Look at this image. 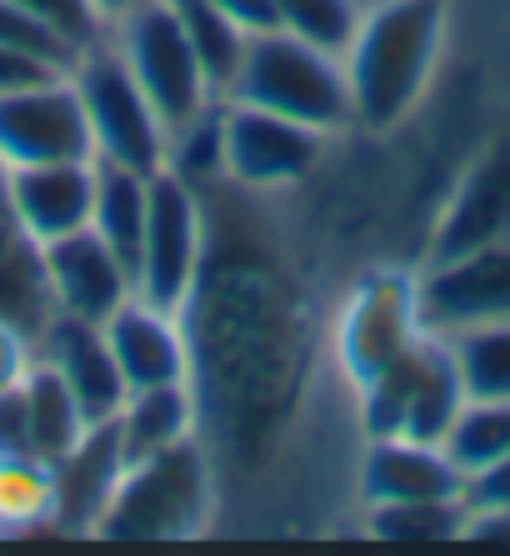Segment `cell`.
Here are the masks:
<instances>
[{
    "label": "cell",
    "mask_w": 510,
    "mask_h": 556,
    "mask_svg": "<svg viewBox=\"0 0 510 556\" xmlns=\"http://www.w3.org/2000/svg\"><path fill=\"white\" fill-rule=\"evenodd\" d=\"M95 5H101V15H105V21H111V26H115L120 15H130V11H136V5H145V0H95Z\"/></svg>",
    "instance_id": "f35d334b"
},
{
    "label": "cell",
    "mask_w": 510,
    "mask_h": 556,
    "mask_svg": "<svg viewBox=\"0 0 510 556\" xmlns=\"http://www.w3.org/2000/svg\"><path fill=\"white\" fill-rule=\"evenodd\" d=\"M71 80H76L80 105H86L95 161L145 170V176L166 166L170 130H166V121H161V111H155V101L141 91V80L130 76L126 55L115 51L111 36H105L101 46L80 51Z\"/></svg>",
    "instance_id": "8992f818"
},
{
    "label": "cell",
    "mask_w": 510,
    "mask_h": 556,
    "mask_svg": "<svg viewBox=\"0 0 510 556\" xmlns=\"http://www.w3.org/2000/svg\"><path fill=\"white\" fill-rule=\"evenodd\" d=\"M115 437H120V456L126 462H141L166 446L201 437V406H195L191 381H176V387H145L130 391L120 416H115Z\"/></svg>",
    "instance_id": "44dd1931"
},
{
    "label": "cell",
    "mask_w": 510,
    "mask_h": 556,
    "mask_svg": "<svg viewBox=\"0 0 510 556\" xmlns=\"http://www.w3.org/2000/svg\"><path fill=\"white\" fill-rule=\"evenodd\" d=\"M55 466L40 456H0V536L55 527Z\"/></svg>",
    "instance_id": "d4e9b609"
},
{
    "label": "cell",
    "mask_w": 510,
    "mask_h": 556,
    "mask_svg": "<svg viewBox=\"0 0 510 556\" xmlns=\"http://www.w3.org/2000/svg\"><path fill=\"white\" fill-rule=\"evenodd\" d=\"M46 76H61V71H51L46 61H36V55H26V51L0 46V96H5V91H21V86H30V80H46Z\"/></svg>",
    "instance_id": "8d00e7d4"
},
{
    "label": "cell",
    "mask_w": 510,
    "mask_h": 556,
    "mask_svg": "<svg viewBox=\"0 0 510 556\" xmlns=\"http://www.w3.org/2000/svg\"><path fill=\"white\" fill-rule=\"evenodd\" d=\"M46 161H95L90 121L71 71L0 96V166H46Z\"/></svg>",
    "instance_id": "8fae6325"
},
{
    "label": "cell",
    "mask_w": 510,
    "mask_h": 556,
    "mask_svg": "<svg viewBox=\"0 0 510 556\" xmlns=\"http://www.w3.org/2000/svg\"><path fill=\"white\" fill-rule=\"evenodd\" d=\"M166 166L180 181H191L195 191L226 181V130H220V101H211L195 121H186L180 130H170Z\"/></svg>",
    "instance_id": "83f0119b"
},
{
    "label": "cell",
    "mask_w": 510,
    "mask_h": 556,
    "mask_svg": "<svg viewBox=\"0 0 510 556\" xmlns=\"http://www.w3.org/2000/svg\"><path fill=\"white\" fill-rule=\"evenodd\" d=\"M26 452H30V406H26V387L15 381V387H0V456H26Z\"/></svg>",
    "instance_id": "d6a6232c"
},
{
    "label": "cell",
    "mask_w": 510,
    "mask_h": 556,
    "mask_svg": "<svg viewBox=\"0 0 510 556\" xmlns=\"http://www.w3.org/2000/svg\"><path fill=\"white\" fill-rule=\"evenodd\" d=\"M211 241L205 191L180 181L170 166L151 170V201H145V236L136 251V296L180 311L191 296L195 276Z\"/></svg>",
    "instance_id": "9c48e42d"
},
{
    "label": "cell",
    "mask_w": 510,
    "mask_h": 556,
    "mask_svg": "<svg viewBox=\"0 0 510 556\" xmlns=\"http://www.w3.org/2000/svg\"><path fill=\"white\" fill-rule=\"evenodd\" d=\"M0 46L36 55V61H46L51 71H76V51H65L61 40L40 26L26 5H15V0H0Z\"/></svg>",
    "instance_id": "1f68e13d"
},
{
    "label": "cell",
    "mask_w": 510,
    "mask_h": 556,
    "mask_svg": "<svg viewBox=\"0 0 510 556\" xmlns=\"http://www.w3.org/2000/svg\"><path fill=\"white\" fill-rule=\"evenodd\" d=\"M446 452L466 477L510 456V402H471L446 437Z\"/></svg>",
    "instance_id": "f1b7e54d"
},
{
    "label": "cell",
    "mask_w": 510,
    "mask_h": 556,
    "mask_svg": "<svg viewBox=\"0 0 510 556\" xmlns=\"http://www.w3.org/2000/svg\"><path fill=\"white\" fill-rule=\"evenodd\" d=\"M111 40L115 51L126 55L130 76L141 80V91L155 101L166 130H180L211 101H220L216 86L205 80L201 55L191 51V40L170 11V0H145L130 15H120L111 26Z\"/></svg>",
    "instance_id": "ba28073f"
},
{
    "label": "cell",
    "mask_w": 510,
    "mask_h": 556,
    "mask_svg": "<svg viewBox=\"0 0 510 556\" xmlns=\"http://www.w3.org/2000/svg\"><path fill=\"white\" fill-rule=\"evenodd\" d=\"M450 40V0H366L345 40V80L360 136H396L425 105Z\"/></svg>",
    "instance_id": "7a4b0ae2"
},
{
    "label": "cell",
    "mask_w": 510,
    "mask_h": 556,
    "mask_svg": "<svg viewBox=\"0 0 510 556\" xmlns=\"http://www.w3.org/2000/svg\"><path fill=\"white\" fill-rule=\"evenodd\" d=\"M15 5H26L65 51H76V61H80V51H90V46H101L111 36V21L101 15L95 0H15Z\"/></svg>",
    "instance_id": "4dcf8cb0"
},
{
    "label": "cell",
    "mask_w": 510,
    "mask_h": 556,
    "mask_svg": "<svg viewBox=\"0 0 510 556\" xmlns=\"http://www.w3.org/2000/svg\"><path fill=\"white\" fill-rule=\"evenodd\" d=\"M95 161H46V166H5L11 201L36 247L86 231L95 211Z\"/></svg>",
    "instance_id": "2e32d148"
},
{
    "label": "cell",
    "mask_w": 510,
    "mask_h": 556,
    "mask_svg": "<svg viewBox=\"0 0 510 556\" xmlns=\"http://www.w3.org/2000/svg\"><path fill=\"white\" fill-rule=\"evenodd\" d=\"M456 351L460 381L471 402H510V321L471 326L460 337H446Z\"/></svg>",
    "instance_id": "4316f807"
},
{
    "label": "cell",
    "mask_w": 510,
    "mask_h": 556,
    "mask_svg": "<svg viewBox=\"0 0 510 556\" xmlns=\"http://www.w3.org/2000/svg\"><path fill=\"white\" fill-rule=\"evenodd\" d=\"M30 366H36V337L0 316V387H15V381H26Z\"/></svg>",
    "instance_id": "e575fe53"
},
{
    "label": "cell",
    "mask_w": 510,
    "mask_h": 556,
    "mask_svg": "<svg viewBox=\"0 0 510 556\" xmlns=\"http://www.w3.org/2000/svg\"><path fill=\"white\" fill-rule=\"evenodd\" d=\"M460 521H466V496L360 506V527L375 542H460Z\"/></svg>",
    "instance_id": "484cf974"
},
{
    "label": "cell",
    "mask_w": 510,
    "mask_h": 556,
    "mask_svg": "<svg viewBox=\"0 0 510 556\" xmlns=\"http://www.w3.org/2000/svg\"><path fill=\"white\" fill-rule=\"evenodd\" d=\"M220 521V477L205 441H180L126 462L90 536L105 542H191Z\"/></svg>",
    "instance_id": "3957f363"
},
{
    "label": "cell",
    "mask_w": 510,
    "mask_h": 556,
    "mask_svg": "<svg viewBox=\"0 0 510 556\" xmlns=\"http://www.w3.org/2000/svg\"><path fill=\"white\" fill-rule=\"evenodd\" d=\"M500 241H510V126L496 130L460 166L456 186L435 206V220L425 231V251L416 266L466 256V251H481V247H500Z\"/></svg>",
    "instance_id": "30bf717a"
},
{
    "label": "cell",
    "mask_w": 510,
    "mask_h": 556,
    "mask_svg": "<svg viewBox=\"0 0 510 556\" xmlns=\"http://www.w3.org/2000/svg\"><path fill=\"white\" fill-rule=\"evenodd\" d=\"M170 11H176L186 40H191V51L201 55L205 80L216 86V96H226L235 71H241V61H245L251 30H245L235 15L220 11L216 0H170Z\"/></svg>",
    "instance_id": "cb8c5ba5"
},
{
    "label": "cell",
    "mask_w": 510,
    "mask_h": 556,
    "mask_svg": "<svg viewBox=\"0 0 510 556\" xmlns=\"http://www.w3.org/2000/svg\"><path fill=\"white\" fill-rule=\"evenodd\" d=\"M40 276H46V296H51L55 316H76V321L101 326L120 301L136 296V276L101 236L71 231L61 241L40 247Z\"/></svg>",
    "instance_id": "5bb4252c"
},
{
    "label": "cell",
    "mask_w": 510,
    "mask_h": 556,
    "mask_svg": "<svg viewBox=\"0 0 510 556\" xmlns=\"http://www.w3.org/2000/svg\"><path fill=\"white\" fill-rule=\"evenodd\" d=\"M211 241L180 306L191 341V391L201 441L220 477V511L235 486L270 481L316 421L331 346L306 276L270 216V195L205 191Z\"/></svg>",
    "instance_id": "6da1fadb"
},
{
    "label": "cell",
    "mask_w": 510,
    "mask_h": 556,
    "mask_svg": "<svg viewBox=\"0 0 510 556\" xmlns=\"http://www.w3.org/2000/svg\"><path fill=\"white\" fill-rule=\"evenodd\" d=\"M425 337L421 316V266L406 261H375L345 286L341 306L326 321L335 381L345 391H360L375 371L406 356Z\"/></svg>",
    "instance_id": "5b68a950"
},
{
    "label": "cell",
    "mask_w": 510,
    "mask_h": 556,
    "mask_svg": "<svg viewBox=\"0 0 510 556\" xmlns=\"http://www.w3.org/2000/svg\"><path fill=\"white\" fill-rule=\"evenodd\" d=\"M0 316L15 321L21 331H30L36 341L55 321L51 296H46V276H40V247L15 216L5 166H0Z\"/></svg>",
    "instance_id": "ffe728a7"
},
{
    "label": "cell",
    "mask_w": 510,
    "mask_h": 556,
    "mask_svg": "<svg viewBox=\"0 0 510 556\" xmlns=\"http://www.w3.org/2000/svg\"><path fill=\"white\" fill-rule=\"evenodd\" d=\"M226 101L276 111V116L301 121V126L320 130V136H335V141L356 130L350 80H345L341 51H326V46H316L306 36H291L281 26L251 36Z\"/></svg>",
    "instance_id": "277c9868"
},
{
    "label": "cell",
    "mask_w": 510,
    "mask_h": 556,
    "mask_svg": "<svg viewBox=\"0 0 510 556\" xmlns=\"http://www.w3.org/2000/svg\"><path fill=\"white\" fill-rule=\"evenodd\" d=\"M421 316L435 337L510 321V241L421 266Z\"/></svg>",
    "instance_id": "7c38bea8"
},
{
    "label": "cell",
    "mask_w": 510,
    "mask_h": 556,
    "mask_svg": "<svg viewBox=\"0 0 510 556\" xmlns=\"http://www.w3.org/2000/svg\"><path fill=\"white\" fill-rule=\"evenodd\" d=\"M216 5H220L226 15H235V21H241L251 36H255V30H270V26H276V11H270V0H216Z\"/></svg>",
    "instance_id": "74e56055"
},
{
    "label": "cell",
    "mask_w": 510,
    "mask_h": 556,
    "mask_svg": "<svg viewBox=\"0 0 510 556\" xmlns=\"http://www.w3.org/2000/svg\"><path fill=\"white\" fill-rule=\"evenodd\" d=\"M95 211H90V231L130 266L136 276V251L145 236V201H151V176L130 166L95 161Z\"/></svg>",
    "instance_id": "603a6c76"
},
{
    "label": "cell",
    "mask_w": 510,
    "mask_h": 556,
    "mask_svg": "<svg viewBox=\"0 0 510 556\" xmlns=\"http://www.w3.org/2000/svg\"><path fill=\"white\" fill-rule=\"evenodd\" d=\"M111 356L126 376V391L145 387H176L191 381V341H186V321L180 311L155 306L145 296H130L101 321Z\"/></svg>",
    "instance_id": "9a60e30c"
},
{
    "label": "cell",
    "mask_w": 510,
    "mask_h": 556,
    "mask_svg": "<svg viewBox=\"0 0 510 556\" xmlns=\"http://www.w3.org/2000/svg\"><path fill=\"white\" fill-rule=\"evenodd\" d=\"M26 406H30V452L40 462H61V456L76 452V441L90 431L86 412H80L76 391L65 387V376L55 371L46 356L36 351V366L26 371Z\"/></svg>",
    "instance_id": "7402d4cb"
},
{
    "label": "cell",
    "mask_w": 510,
    "mask_h": 556,
    "mask_svg": "<svg viewBox=\"0 0 510 556\" xmlns=\"http://www.w3.org/2000/svg\"><path fill=\"white\" fill-rule=\"evenodd\" d=\"M350 486L360 506L381 502H450L466 496V471L450 462L446 446L410 437H360Z\"/></svg>",
    "instance_id": "4fadbf2b"
},
{
    "label": "cell",
    "mask_w": 510,
    "mask_h": 556,
    "mask_svg": "<svg viewBox=\"0 0 510 556\" xmlns=\"http://www.w3.org/2000/svg\"><path fill=\"white\" fill-rule=\"evenodd\" d=\"M220 130H226V181L251 195H291L310 186L335 146V136L226 96H220Z\"/></svg>",
    "instance_id": "52a82bcc"
},
{
    "label": "cell",
    "mask_w": 510,
    "mask_h": 556,
    "mask_svg": "<svg viewBox=\"0 0 510 556\" xmlns=\"http://www.w3.org/2000/svg\"><path fill=\"white\" fill-rule=\"evenodd\" d=\"M120 471H126V456H120L115 421L90 427L76 441V452L55 462V492H61V502H55V531H95Z\"/></svg>",
    "instance_id": "d6986e66"
},
{
    "label": "cell",
    "mask_w": 510,
    "mask_h": 556,
    "mask_svg": "<svg viewBox=\"0 0 510 556\" xmlns=\"http://www.w3.org/2000/svg\"><path fill=\"white\" fill-rule=\"evenodd\" d=\"M466 406H471V396H466V381H460L456 351H450L446 337L425 331L416 341V351H410V391H406V416H400V437L446 446V437L456 431Z\"/></svg>",
    "instance_id": "ac0fdd59"
},
{
    "label": "cell",
    "mask_w": 510,
    "mask_h": 556,
    "mask_svg": "<svg viewBox=\"0 0 510 556\" xmlns=\"http://www.w3.org/2000/svg\"><path fill=\"white\" fill-rule=\"evenodd\" d=\"M460 542L510 552V506H466V521H460Z\"/></svg>",
    "instance_id": "836d02e7"
},
{
    "label": "cell",
    "mask_w": 510,
    "mask_h": 556,
    "mask_svg": "<svg viewBox=\"0 0 510 556\" xmlns=\"http://www.w3.org/2000/svg\"><path fill=\"white\" fill-rule=\"evenodd\" d=\"M466 506H510V456L466 477Z\"/></svg>",
    "instance_id": "d590c367"
},
{
    "label": "cell",
    "mask_w": 510,
    "mask_h": 556,
    "mask_svg": "<svg viewBox=\"0 0 510 556\" xmlns=\"http://www.w3.org/2000/svg\"><path fill=\"white\" fill-rule=\"evenodd\" d=\"M36 351L65 376V387L76 391V402H80L90 427L120 416L130 391H126V376H120V366H115V356H111V341H105V331L95 321L55 316V321L46 326V337L36 341Z\"/></svg>",
    "instance_id": "e0dca14e"
},
{
    "label": "cell",
    "mask_w": 510,
    "mask_h": 556,
    "mask_svg": "<svg viewBox=\"0 0 510 556\" xmlns=\"http://www.w3.org/2000/svg\"><path fill=\"white\" fill-rule=\"evenodd\" d=\"M270 11H276V26L291 36H306L326 51H345L366 0H270Z\"/></svg>",
    "instance_id": "f546056e"
}]
</instances>
